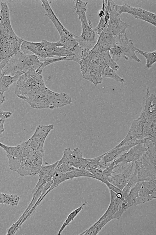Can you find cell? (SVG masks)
Masks as SVG:
<instances>
[{
  "instance_id": "18",
  "label": "cell",
  "mask_w": 156,
  "mask_h": 235,
  "mask_svg": "<svg viewBox=\"0 0 156 235\" xmlns=\"http://www.w3.org/2000/svg\"><path fill=\"white\" fill-rule=\"evenodd\" d=\"M145 117L144 113L141 112L138 118L133 119L129 131L125 137L114 148L119 147L130 140L143 139L142 135Z\"/></svg>"
},
{
  "instance_id": "21",
  "label": "cell",
  "mask_w": 156,
  "mask_h": 235,
  "mask_svg": "<svg viewBox=\"0 0 156 235\" xmlns=\"http://www.w3.org/2000/svg\"><path fill=\"white\" fill-rule=\"evenodd\" d=\"M58 161L54 163L47 165H42L38 174L39 179L38 182L32 190V193L38 188L47 183L52 179L55 173Z\"/></svg>"
},
{
  "instance_id": "2",
  "label": "cell",
  "mask_w": 156,
  "mask_h": 235,
  "mask_svg": "<svg viewBox=\"0 0 156 235\" xmlns=\"http://www.w3.org/2000/svg\"><path fill=\"white\" fill-rule=\"evenodd\" d=\"M0 15V63L20 50L23 39L18 36L11 25L7 3L1 2Z\"/></svg>"
},
{
  "instance_id": "14",
  "label": "cell",
  "mask_w": 156,
  "mask_h": 235,
  "mask_svg": "<svg viewBox=\"0 0 156 235\" xmlns=\"http://www.w3.org/2000/svg\"><path fill=\"white\" fill-rule=\"evenodd\" d=\"M146 139L141 140H133L128 141L121 146L113 148L104 153L100 162L101 167L105 169L112 162L118 158L122 153L126 152L130 148L136 145L145 142Z\"/></svg>"
},
{
  "instance_id": "15",
  "label": "cell",
  "mask_w": 156,
  "mask_h": 235,
  "mask_svg": "<svg viewBox=\"0 0 156 235\" xmlns=\"http://www.w3.org/2000/svg\"><path fill=\"white\" fill-rule=\"evenodd\" d=\"M115 3L113 0H108L109 19L106 27L114 36H117L120 34L126 31L129 25L126 22L122 21L119 18V15L114 9Z\"/></svg>"
},
{
  "instance_id": "19",
  "label": "cell",
  "mask_w": 156,
  "mask_h": 235,
  "mask_svg": "<svg viewBox=\"0 0 156 235\" xmlns=\"http://www.w3.org/2000/svg\"><path fill=\"white\" fill-rule=\"evenodd\" d=\"M98 36V39L93 47L98 51H109L116 44L117 36H114L112 33L107 29L106 27Z\"/></svg>"
},
{
  "instance_id": "10",
  "label": "cell",
  "mask_w": 156,
  "mask_h": 235,
  "mask_svg": "<svg viewBox=\"0 0 156 235\" xmlns=\"http://www.w3.org/2000/svg\"><path fill=\"white\" fill-rule=\"evenodd\" d=\"M63 164L84 170H88L90 167L89 159L83 157L82 152L78 147L75 148L73 150L69 148L64 149L61 158L58 161L57 166Z\"/></svg>"
},
{
  "instance_id": "8",
  "label": "cell",
  "mask_w": 156,
  "mask_h": 235,
  "mask_svg": "<svg viewBox=\"0 0 156 235\" xmlns=\"http://www.w3.org/2000/svg\"><path fill=\"white\" fill-rule=\"evenodd\" d=\"M146 150L140 158L134 162L138 175L144 179L156 177V143L147 139Z\"/></svg>"
},
{
  "instance_id": "36",
  "label": "cell",
  "mask_w": 156,
  "mask_h": 235,
  "mask_svg": "<svg viewBox=\"0 0 156 235\" xmlns=\"http://www.w3.org/2000/svg\"><path fill=\"white\" fill-rule=\"evenodd\" d=\"M5 121V119H0V134L5 131L4 126Z\"/></svg>"
},
{
  "instance_id": "30",
  "label": "cell",
  "mask_w": 156,
  "mask_h": 235,
  "mask_svg": "<svg viewBox=\"0 0 156 235\" xmlns=\"http://www.w3.org/2000/svg\"><path fill=\"white\" fill-rule=\"evenodd\" d=\"M139 196L150 199L151 200L156 198V190H150L142 185L139 192Z\"/></svg>"
},
{
  "instance_id": "31",
  "label": "cell",
  "mask_w": 156,
  "mask_h": 235,
  "mask_svg": "<svg viewBox=\"0 0 156 235\" xmlns=\"http://www.w3.org/2000/svg\"><path fill=\"white\" fill-rule=\"evenodd\" d=\"M142 183L143 181H138L130 190L128 196L131 199H134L139 196V192Z\"/></svg>"
},
{
  "instance_id": "6",
  "label": "cell",
  "mask_w": 156,
  "mask_h": 235,
  "mask_svg": "<svg viewBox=\"0 0 156 235\" xmlns=\"http://www.w3.org/2000/svg\"><path fill=\"white\" fill-rule=\"evenodd\" d=\"M76 12L80 21L81 34L78 37L79 45L84 49H91L96 43V35L90 20L88 21L86 16L88 2L82 0L74 1Z\"/></svg>"
},
{
  "instance_id": "3",
  "label": "cell",
  "mask_w": 156,
  "mask_h": 235,
  "mask_svg": "<svg viewBox=\"0 0 156 235\" xmlns=\"http://www.w3.org/2000/svg\"><path fill=\"white\" fill-rule=\"evenodd\" d=\"M21 146L22 153L20 157L15 158L6 154L9 169L22 176L38 174L43 164L44 150H37Z\"/></svg>"
},
{
  "instance_id": "4",
  "label": "cell",
  "mask_w": 156,
  "mask_h": 235,
  "mask_svg": "<svg viewBox=\"0 0 156 235\" xmlns=\"http://www.w3.org/2000/svg\"><path fill=\"white\" fill-rule=\"evenodd\" d=\"M20 50L26 54H34L39 59H46L56 57H70L74 55L58 41L50 42L42 40L33 42L23 40Z\"/></svg>"
},
{
  "instance_id": "33",
  "label": "cell",
  "mask_w": 156,
  "mask_h": 235,
  "mask_svg": "<svg viewBox=\"0 0 156 235\" xmlns=\"http://www.w3.org/2000/svg\"><path fill=\"white\" fill-rule=\"evenodd\" d=\"M142 185L150 190H156V180H148L143 181Z\"/></svg>"
},
{
  "instance_id": "20",
  "label": "cell",
  "mask_w": 156,
  "mask_h": 235,
  "mask_svg": "<svg viewBox=\"0 0 156 235\" xmlns=\"http://www.w3.org/2000/svg\"><path fill=\"white\" fill-rule=\"evenodd\" d=\"M146 92L143 98V106L141 112L144 113L146 118L155 120L156 96L153 94H150L149 88H147Z\"/></svg>"
},
{
  "instance_id": "25",
  "label": "cell",
  "mask_w": 156,
  "mask_h": 235,
  "mask_svg": "<svg viewBox=\"0 0 156 235\" xmlns=\"http://www.w3.org/2000/svg\"><path fill=\"white\" fill-rule=\"evenodd\" d=\"M0 147L4 150L6 154L15 158L20 157L22 153V148L20 144L16 146H11L0 142Z\"/></svg>"
},
{
  "instance_id": "11",
  "label": "cell",
  "mask_w": 156,
  "mask_h": 235,
  "mask_svg": "<svg viewBox=\"0 0 156 235\" xmlns=\"http://www.w3.org/2000/svg\"><path fill=\"white\" fill-rule=\"evenodd\" d=\"M78 63L84 79L91 82L95 86L102 83L104 68L95 63L84 59H81Z\"/></svg>"
},
{
  "instance_id": "26",
  "label": "cell",
  "mask_w": 156,
  "mask_h": 235,
  "mask_svg": "<svg viewBox=\"0 0 156 235\" xmlns=\"http://www.w3.org/2000/svg\"><path fill=\"white\" fill-rule=\"evenodd\" d=\"M135 52L142 55L146 59V66L148 68L151 67L156 61V51L147 52L136 48Z\"/></svg>"
},
{
  "instance_id": "28",
  "label": "cell",
  "mask_w": 156,
  "mask_h": 235,
  "mask_svg": "<svg viewBox=\"0 0 156 235\" xmlns=\"http://www.w3.org/2000/svg\"><path fill=\"white\" fill-rule=\"evenodd\" d=\"M102 77L103 78H109L116 81L123 83L125 80L120 77L116 72V71L112 69L109 66L106 67L104 69Z\"/></svg>"
},
{
  "instance_id": "24",
  "label": "cell",
  "mask_w": 156,
  "mask_h": 235,
  "mask_svg": "<svg viewBox=\"0 0 156 235\" xmlns=\"http://www.w3.org/2000/svg\"><path fill=\"white\" fill-rule=\"evenodd\" d=\"M87 204V202L85 201L80 206L73 210L69 214L59 229L57 233L58 235L61 234L65 228L74 219L80 211L83 209V207Z\"/></svg>"
},
{
  "instance_id": "7",
  "label": "cell",
  "mask_w": 156,
  "mask_h": 235,
  "mask_svg": "<svg viewBox=\"0 0 156 235\" xmlns=\"http://www.w3.org/2000/svg\"><path fill=\"white\" fill-rule=\"evenodd\" d=\"M41 6L45 10L46 15L51 21L60 36L58 41L63 46L73 53L79 45L78 36L72 33L61 23L53 10L49 2L41 0Z\"/></svg>"
},
{
  "instance_id": "5",
  "label": "cell",
  "mask_w": 156,
  "mask_h": 235,
  "mask_svg": "<svg viewBox=\"0 0 156 235\" xmlns=\"http://www.w3.org/2000/svg\"><path fill=\"white\" fill-rule=\"evenodd\" d=\"M44 60H40L36 55L23 53L20 50L10 57L3 67L2 73L14 76L22 75L31 69L42 73L45 67Z\"/></svg>"
},
{
  "instance_id": "29",
  "label": "cell",
  "mask_w": 156,
  "mask_h": 235,
  "mask_svg": "<svg viewBox=\"0 0 156 235\" xmlns=\"http://www.w3.org/2000/svg\"><path fill=\"white\" fill-rule=\"evenodd\" d=\"M20 200V198L14 194L4 193V204L12 206H16Z\"/></svg>"
},
{
  "instance_id": "27",
  "label": "cell",
  "mask_w": 156,
  "mask_h": 235,
  "mask_svg": "<svg viewBox=\"0 0 156 235\" xmlns=\"http://www.w3.org/2000/svg\"><path fill=\"white\" fill-rule=\"evenodd\" d=\"M118 166L115 165L114 162H112L110 165L102 170L99 174L95 176V179H97L103 183L107 180L108 178L114 173L113 170Z\"/></svg>"
},
{
  "instance_id": "22",
  "label": "cell",
  "mask_w": 156,
  "mask_h": 235,
  "mask_svg": "<svg viewBox=\"0 0 156 235\" xmlns=\"http://www.w3.org/2000/svg\"><path fill=\"white\" fill-rule=\"evenodd\" d=\"M156 120L145 117L143 133V138L147 139L156 143Z\"/></svg>"
},
{
  "instance_id": "9",
  "label": "cell",
  "mask_w": 156,
  "mask_h": 235,
  "mask_svg": "<svg viewBox=\"0 0 156 235\" xmlns=\"http://www.w3.org/2000/svg\"><path fill=\"white\" fill-rule=\"evenodd\" d=\"M119 40L115 45L109 51L111 57L116 62L123 58L126 60L130 59L139 63L141 60L135 53L136 47L131 39L128 38L126 31L118 36Z\"/></svg>"
},
{
  "instance_id": "12",
  "label": "cell",
  "mask_w": 156,
  "mask_h": 235,
  "mask_svg": "<svg viewBox=\"0 0 156 235\" xmlns=\"http://www.w3.org/2000/svg\"><path fill=\"white\" fill-rule=\"evenodd\" d=\"M118 169L107 179L110 183L122 190L131 178L135 169L134 162L119 166Z\"/></svg>"
},
{
  "instance_id": "16",
  "label": "cell",
  "mask_w": 156,
  "mask_h": 235,
  "mask_svg": "<svg viewBox=\"0 0 156 235\" xmlns=\"http://www.w3.org/2000/svg\"><path fill=\"white\" fill-rule=\"evenodd\" d=\"M81 177L95 179L94 176L88 171L77 168L66 172L55 173L52 178V183L44 196L45 197L49 192L64 182L70 179Z\"/></svg>"
},
{
  "instance_id": "37",
  "label": "cell",
  "mask_w": 156,
  "mask_h": 235,
  "mask_svg": "<svg viewBox=\"0 0 156 235\" xmlns=\"http://www.w3.org/2000/svg\"><path fill=\"white\" fill-rule=\"evenodd\" d=\"M5 99V96L3 95V94L0 91V105L4 102Z\"/></svg>"
},
{
  "instance_id": "35",
  "label": "cell",
  "mask_w": 156,
  "mask_h": 235,
  "mask_svg": "<svg viewBox=\"0 0 156 235\" xmlns=\"http://www.w3.org/2000/svg\"><path fill=\"white\" fill-rule=\"evenodd\" d=\"M135 203L134 206L137 205H138L142 204L147 202L151 201L149 198H145L138 196L134 199Z\"/></svg>"
},
{
  "instance_id": "17",
  "label": "cell",
  "mask_w": 156,
  "mask_h": 235,
  "mask_svg": "<svg viewBox=\"0 0 156 235\" xmlns=\"http://www.w3.org/2000/svg\"><path fill=\"white\" fill-rule=\"evenodd\" d=\"M146 150L145 142L138 144L130 148L113 161L115 164L124 165L135 162L141 157Z\"/></svg>"
},
{
  "instance_id": "34",
  "label": "cell",
  "mask_w": 156,
  "mask_h": 235,
  "mask_svg": "<svg viewBox=\"0 0 156 235\" xmlns=\"http://www.w3.org/2000/svg\"><path fill=\"white\" fill-rule=\"evenodd\" d=\"M103 183H104L107 186L109 190H111L115 193H122V190L120 189L119 188L113 185L109 182L108 180L105 181L103 182Z\"/></svg>"
},
{
  "instance_id": "1",
  "label": "cell",
  "mask_w": 156,
  "mask_h": 235,
  "mask_svg": "<svg viewBox=\"0 0 156 235\" xmlns=\"http://www.w3.org/2000/svg\"><path fill=\"white\" fill-rule=\"evenodd\" d=\"M42 73L31 69L17 81L15 92L17 96L34 109H51L71 103V97L64 93L53 91L46 86Z\"/></svg>"
},
{
  "instance_id": "13",
  "label": "cell",
  "mask_w": 156,
  "mask_h": 235,
  "mask_svg": "<svg viewBox=\"0 0 156 235\" xmlns=\"http://www.w3.org/2000/svg\"><path fill=\"white\" fill-rule=\"evenodd\" d=\"M114 7L120 15L126 12L131 14L134 18L145 21L156 26V14L141 8L133 7L126 3L119 5L115 3Z\"/></svg>"
},
{
  "instance_id": "23",
  "label": "cell",
  "mask_w": 156,
  "mask_h": 235,
  "mask_svg": "<svg viewBox=\"0 0 156 235\" xmlns=\"http://www.w3.org/2000/svg\"><path fill=\"white\" fill-rule=\"evenodd\" d=\"M21 75L18 74L14 76L0 74V91L4 93L7 90L10 86L17 81Z\"/></svg>"
},
{
  "instance_id": "32",
  "label": "cell",
  "mask_w": 156,
  "mask_h": 235,
  "mask_svg": "<svg viewBox=\"0 0 156 235\" xmlns=\"http://www.w3.org/2000/svg\"><path fill=\"white\" fill-rule=\"evenodd\" d=\"M103 155L102 154L93 158H89L90 167L99 169L100 162Z\"/></svg>"
},
{
  "instance_id": "38",
  "label": "cell",
  "mask_w": 156,
  "mask_h": 235,
  "mask_svg": "<svg viewBox=\"0 0 156 235\" xmlns=\"http://www.w3.org/2000/svg\"><path fill=\"white\" fill-rule=\"evenodd\" d=\"M4 193L0 192V204H4Z\"/></svg>"
}]
</instances>
